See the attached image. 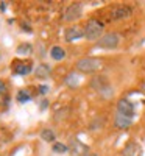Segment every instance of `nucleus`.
Returning <instances> with one entry per match:
<instances>
[{"label":"nucleus","mask_w":145,"mask_h":156,"mask_svg":"<svg viewBox=\"0 0 145 156\" xmlns=\"http://www.w3.org/2000/svg\"><path fill=\"white\" fill-rule=\"evenodd\" d=\"M101 67H103V61L100 58L86 56L76 61V70H80L83 73H94V72H98Z\"/></svg>","instance_id":"1"},{"label":"nucleus","mask_w":145,"mask_h":156,"mask_svg":"<svg viewBox=\"0 0 145 156\" xmlns=\"http://www.w3.org/2000/svg\"><path fill=\"white\" fill-rule=\"evenodd\" d=\"M103 23L97 19H89L84 25V37L87 41H98L103 34Z\"/></svg>","instance_id":"2"},{"label":"nucleus","mask_w":145,"mask_h":156,"mask_svg":"<svg viewBox=\"0 0 145 156\" xmlns=\"http://www.w3.org/2000/svg\"><path fill=\"white\" fill-rule=\"evenodd\" d=\"M118 42H120V36L117 33H108V34H103L98 39L97 45L103 47V48H115L118 45Z\"/></svg>","instance_id":"3"},{"label":"nucleus","mask_w":145,"mask_h":156,"mask_svg":"<svg viewBox=\"0 0 145 156\" xmlns=\"http://www.w3.org/2000/svg\"><path fill=\"white\" fill-rule=\"evenodd\" d=\"M83 14V6L81 3H72L67 9H65L64 16H62V20L64 22H75L76 19H80Z\"/></svg>","instance_id":"4"},{"label":"nucleus","mask_w":145,"mask_h":156,"mask_svg":"<svg viewBox=\"0 0 145 156\" xmlns=\"http://www.w3.org/2000/svg\"><path fill=\"white\" fill-rule=\"evenodd\" d=\"M131 14H133V9L126 5H117L111 9V19L112 20H122V19H128Z\"/></svg>","instance_id":"5"},{"label":"nucleus","mask_w":145,"mask_h":156,"mask_svg":"<svg viewBox=\"0 0 145 156\" xmlns=\"http://www.w3.org/2000/svg\"><path fill=\"white\" fill-rule=\"evenodd\" d=\"M84 36V27L81 25H73V27H69L64 33V37L67 42H73L76 39H81Z\"/></svg>","instance_id":"6"},{"label":"nucleus","mask_w":145,"mask_h":156,"mask_svg":"<svg viewBox=\"0 0 145 156\" xmlns=\"http://www.w3.org/2000/svg\"><path fill=\"white\" fill-rule=\"evenodd\" d=\"M11 69L17 75H28L31 72V62L30 61H19V59H16V61H12Z\"/></svg>","instance_id":"7"},{"label":"nucleus","mask_w":145,"mask_h":156,"mask_svg":"<svg viewBox=\"0 0 145 156\" xmlns=\"http://www.w3.org/2000/svg\"><path fill=\"white\" fill-rule=\"evenodd\" d=\"M117 112H120V114L129 117V119H133V115H134V105L129 100L122 98V100H118V103H117Z\"/></svg>","instance_id":"8"},{"label":"nucleus","mask_w":145,"mask_h":156,"mask_svg":"<svg viewBox=\"0 0 145 156\" xmlns=\"http://www.w3.org/2000/svg\"><path fill=\"white\" fill-rule=\"evenodd\" d=\"M114 123H115V126L117 128H128V126H131V123H133V120L129 119V117H126V115H123V114H120V112H117L115 114V119H114Z\"/></svg>","instance_id":"9"},{"label":"nucleus","mask_w":145,"mask_h":156,"mask_svg":"<svg viewBox=\"0 0 145 156\" xmlns=\"http://www.w3.org/2000/svg\"><path fill=\"white\" fill-rule=\"evenodd\" d=\"M50 72H51L50 66H48V64H45V62H42V64H37V67L34 70V75L37 78H41V80H44V78H48L50 76Z\"/></svg>","instance_id":"10"},{"label":"nucleus","mask_w":145,"mask_h":156,"mask_svg":"<svg viewBox=\"0 0 145 156\" xmlns=\"http://www.w3.org/2000/svg\"><path fill=\"white\" fill-rule=\"evenodd\" d=\"M50 56L53 58L55 61H61V59L65 58V50L62 47H59V45H53L50 48Z\"/></svg>","instance_id":"11"},{"label":"nucleus","mask_w":145,"mask_h":156,"mask_svg":"<svg viewBox=\"0 0 145 156\" xmlns=\"http://www.w3.org/2000/svg\"><path fill=\"white\" fill-rule=\"evenodd\" d=\"M16 51H17V55H20V56H23V55H30L31 51H33V47H31L30 44H20V45L16 48Z\"/></svg>","instance_id":"12"},{"label":"nucleus","mask_w":145,"mask_h":156,"mask_svg":"<svg viewBox=\"0 0 145 156\" xmlns=\"http://www.w3.org/2000/svg\"><path fill=\"white\" fill-rule=\"evenodd\" d=\"M41 137L45 140V142H53L55 140V133L53 131H51V129H42V131H41Z\"/></svg>","instance_id":"13"},{"label":"nucleus","mask_w":145,"mask_h":156,"mask_svg":"<svg viewBox=\"0 0 145 156\" xmlns=\"http://www.w3.org/2000/svg\"><path fill=\"white\" fill-rule=\"evenodd\" d=\"M30 98H31V95L28 94V90H19V94H17V101L25 103V101H28Z\"/></svg>","instance_id":"14"},{"label":"nucleus","mask_w":145,"mask_h":156,"mask_svg":"<svg viewBox=\"0 0 145 156\" xmlns=\"http://www.w3.org/2000/svg\"><path fill=\"white\" fill-rule=\"evenodd\" d=\"M53 151L55 153H65L67 151V145L61 144V142H56V144H53Z\"/></svg>","instance_id":"15"},{"label":"nucleus","mask_w":145,"mask_h":156,"mask_svg":"<svg viewBox=\"0 0 145 156\" xmlns=\"http://www.w3.org/2000/svg\"><path fill=\"white\" fill-rule=\"evenodd\" d=\"M6 90H8V87H6V84L0 80V94H6Z\"/></svg>","instance_id":"16"},{"label":"nucleus","mask_w":145,"mask_h":156,"mask_svg":"<svg viewBox=\"0 0 145 156\" xmlns=\"http://www.w3.org/2000/svg\"><path fill=\"white\" fill-rule=\"evenodd\" d=\"M47 90H48L47 86H39V92H41V94H47Z\"/></svg>","instance_id":"17"},{"label":"nucleus","mask_w":145,"mask_h":156,"mask_svg":"<svg viewBox=\"0 0 145 156\" xmlns=\"http://www.w3.org/2000/svg\"><path fill=\"white\" fill-rule=\"evenodd\" d=\"M83 156H97V154H94V153H86V154H83Z\"/></svg>","instance_id":"18"}]
</instances>
